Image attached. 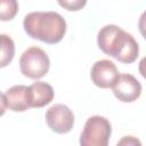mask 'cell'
I'll use <instances>...</instances> for the list:
<instances>
[{
    "mask_svg": "<svg viewBox=\"0 0 146 146\" xmlns=\"http://www.w3.org/2000/svg\"><path fill=\"white\" fill-rule=\"evenodd\" d=\"M138 29L140 34L146 39V10L140 15L139 21H138Z\"/></svg>",
    "mask_w": 146,
    "mask_h": 146,
    "instance_id": "obj_13",
    "label": "cell"
},
{
    "mask_svg": "<svg viewBox=\"0 0 146 146\" xmlns=\"http://www.w3.org/2000/svg\"><path fill=\"white\" fill-rule=\"evenodd\" d=\"M112 89L114 96L123 103H132L141 94L140 82L131 74H120Z\"/></svg>",
    "mask_w": 146,
    "mask_h": 146,
    "instance_id": "obj_7",
    "label": "cell"
},
{
    "mask_svg": "<svg viewBox=\"0 0 146 146\" xmlns=\"http://www.w3.org/2000/svg\"><path fill=\"white\" fill-rule=\"evenodd\" d=\"M46 122L52 131L57 133H66L73 128L74 114L68 106L64 104H55L47 110Z\"/></svg>",
    "mask_w": 146,
    "mask_h": 146,
    "instance_id": "obj_5",
    "label": "cell"
},
{
    "mask_svg": "<svg viewBox=\"0 0 146 146\" xmlns=\"http://www.w3.org/2000/svg\"><path fill=\"white\" fill-rule=\"evenodd\" d=\"M138 70H139V73L141 74V76H143L144 79H146V56L140 59Z\"/></svg>",
    "mask_w": 146,
    "mask_h": 146,
    "instance_id": "obj_15",
    "label": "cell"
},
{
    "mask_svg": "<svg viewBox=\"0 0 146 146\" xmlns=\"http://www.w3.org/2000/svg\"><path fill=\"white\" fill-rule=\"evenodd\" d=\"M18 11V3L16 0H0V19L11 21Z\"/></svg>",
    "mask_w": 146,
    "mask_h": 146,
    "instance_id": "obj_11",
    "label": "cell"
},
{
    "mask_svg": "<svg viewBox=\"0 0 146 146\" xmlns=\"http://www.w3.org/2000/svg\"><path fill=\"white\" fill-rule=\"evenodd\" d=\"M119 71L115 64L108 59L97 60L90 71L91 81L99 88H112L119 78Z\"/></svg>",
    "mask_w": 146,
    "mask_h": 146,
    "instance_id": "obj_6",
    "label": "cell"
},
{
    "mask_svg": "<svg viewBox=\"0 0 146 146\" xmlns=\"http://www.w3.org/2000/svg\"><path fill=\"white\" fill-rule=\"evenodd\" d=\"M15 44L10 36L7 34H1V56H0V66H7L14 58Z\"/></svg>",
    "mask_w": 146,
    "mask_h": 146,
    "instance_id": "obj_10",
    "label": "cell"
},
{
    "mask_svg": "<svg viewBox=\"0 0 146 146\" xmlns=\"http://www.w3.org/2000/svg\"><path fill=\"white\" fill-rule=\"evenodd\" d=\"M117 145H140V141L132 136H125L117 143Z\"/></svg>",
    "mask_w": 146,
    "mask_h": 146,
    "instance_id": "obj_14",
    "label": "cell"
},
{
    "mask_svg": "<svg viewBox=\"0 0 146 146\" xmlns=\"http://www.w3.org/2000/svg\"><path fill=\"white\" fill-rule=\"evenodd\" d=\"M99 49L124 64L133 63L139 54V46L135 38L116 25H105L98 32Z\"/></svg>",
    "mask_w": 146,
    "mask_h": 146,
    "instance_id": "obj_1",
    "label": "cell"
},
{
    "mask_svg": "<svg viewBox=\"0 0 146 146\" xmlns=\"http://www.w3.org/2000/svg\"><path fill=\"white\" fill-rule=\"evenodd\" d=\"M112 128L110 121L100 115L90 116L81 132L80 145L82 146H106L111 137Z\"/></svg>",
    "mask_w": 146,
    "mask_h": 146,
    "instance_id": "obj_3",
    "label": "cell"
},
{
    "mask_svg": "<svg viewBox=\"0 0 146 146\" xmlns=\"http://www.w3.org/2000/svg\"><path fill=\"white\" fill-rule=\"evenodd\" d=\"M50 62L44 50L39 47H30L19 58V68L24 76L30 79H40L49 71Z\"/></svg>",
    "mask_w": 146,
    "mask_h": 146,
    "instance_id": "obj_4",
    "label": "cell"
},
{
    "mask_svg": "<svg viewBox=\"0 0 146 146\" xmlns=\"http://www.w3.org/2000/svg\"><path fill=\"white\" fill-rule=\"evenodd\" d=\"M57 1L60 7H63L68 11H78L82 9L87 3V0H57Z\"/></svg>",
    "mask_w": 146,
    "mask_h": 146,
    "instance_id": "obj_12",
    "label": "cell"
},
{
    "mask_svg": "<svg viewBox=\"0 0 146 146\" xmlns=\"http://www.w3.org/2000/svg\"><path fill=\"white\" fill-rule=\"evenodd\" d=\"M23 26L31 38L48 44L59 42L66 32L65 19L55 11H32L25 16Z\"/></svg>",
    "mask_w": 146,
    "mask_h": 146,
    "instance_id": "obj_2",
    "label": "cell"
},
{
    "mask_svg": "<svg viewBox=\"0 0 146 146\" xmlns=\"http://www.w3.org/2000/svg\"><path fill=\"white\" fill-rule=\"evenodd\" d=\"M26 86L18 84L9 88L1 96V114L8 108L13 112H24L30 108Z\"/></svg>",
    "mask_w": 146,
    "mask_h": 146,
    "instance_id": "obj_8",
    "label": "cell"
},
{
    "mask_svg": "<svg viewBox=\"0 0 146 146\" xmlns=\"http://www.w3.org/2000/svg\"><path fill=\"white\" fill-rule=\"evenodd\" d=\"M54 99V89L49 83L38 81L29 86L27 100L30 107H43Z\"/></svg>",
    "mask_w": 146,
    "mask_h": 146,
    "instance_id": "obj_9",
    "label": "cell"
}]
</instances>
